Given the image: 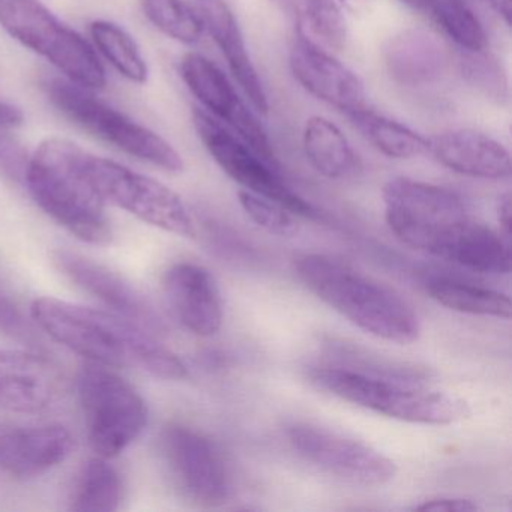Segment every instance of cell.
Returning <instances> with one entry per match:
<instances>
[{
  "label": "cell",
  "mask_w": 512,
  "mask_h": 512,
  "mask_svg": "<svg viewBox=\"0 0 512 512\" xmlns=\"http://www.w3.org/2000/svg\"><path fill=\"white\" fill-rule=\"evenodd\" d=\"M382 197L386 224L407 247L481 274L511 271L509 241L473 217L454 191L394 178Z\"/></svg>",
  "instance_id": "6da1fadb"
},
{
  "label": "cell",
  "mask_w": 512,
  "mask_h": 512,
  "mask_svg": "<svg viewBox=\"0 0 512 512\" xmlns=\"http://www.w3.org/2000/svg\"><path fill=\"white\" fill-rule=\"evenodd\" d=\"M29 314L41 332L94 364L139 368L164 380L188 376L187 365L155 334L113 311L44 296Z\"/></svg>",
  "instance_id": "7a4b0ae2"
},
{
  "label": "cell",
  "mask_w": 512,
  "mask_h": 512,
  "mask_svg": "<svg viewBox=\"0 0 512 512\" xmlns=\"http://www.w3.org/2000/svg\"><path fill=\"white\" fill-rule=\"evenodd\" d=\"M295 271L314 296L367 334L403 346L418 340V314L391 287L325 254L299 257Z\"/></svg>",
  "instance_id": "3957f363"
},
{
  "label": "cell",
  "mask_w": 512,
  "mask_h": 512,
  "mask_svg": "<svg viewBox=\"0 0 512 512\" xmlns=\"http://www.w3.org/2000/svg\"><path fill=\"white\" fill-rule=\"evenodd\" d=\"M91 154L70 140H44L31 157L25 187L32 199L77 239L92 245L112 241L103 196L89 172Z\"/></svg>",
  "instance_id": "277c9868"
},
{
  "label": "cell",
  "mask_w": 512,
  "mask_h": 512,
  "mask_svg": "<svg viewBox=\"0 0 512 512\" xmlns=\"http://www.w3.org/2000/svg\"><path fill=\"white\" fill-rule=\"evenodd\" d=\"M308 379L320 391L398 421L449 425L470 415L466 401L427 382L373 376L341 365L311 368Z\"/></svg>",
  "instance_id": "5b68a950"
},
{
  "label": "cell",
  "mask_w": 512,
  "mask_h": 512,
  "mask_svg": "<svg viewBox=\"0 0 512 512\" xmlns=\"http://www.w3.org/2000/svg\"><path fill=\"white\" fill-rule=\"evenodd\" d=\"M0 25L14 40L55 65L70 82L91 91L106 86V70L91 44L40 0H0Z\"/></svg>",
  "instance_id": "8992f818"
},
{
  "label": "cell",
  "mask_w": 512,
  "mask_h": 512,
  "mask_svg": "<svg viewBox=\"0 0 512 512\" xmlns=\"http://www.w3.org/2000/svg\"><path fill=\"white\" fill-rule=\"evenodd\" d=\"M46 89L53 106L92 136L166 172H184V160L167 140L98 100L91 89L67 79L49 80Z\"/></svg>",
  "instance_id": "52a82bcc"
},
{
  "label": "cell",
  "mask_w": 512,
  "mask_h": 512,
  "mask_svg": "<svg viewBox=\"0 0 512 512\" xmlns=\"http://www.w3.org/2000/svg\"><path fill=\"white\" fill-rule=\"evenodd\" d=\"M77 392L88 424L89 445L97 457L121 455L146 425V401L124 377L106 365L89 362L77 377Z\"/></svg>",
  "instance_id": "ba28073f"
},
{
  "label": "cell",
  "mask_w": 512,
  "mask_h": 512,
  "mask_svg": "<svg viewBox=\"0 0 512 512\" xmlns=\"http://www.w3.org/2000/svg\"><path fill=\"white\" fill-rule=\"evenodd\" d=\"M170 482L193 505L217 508L232 497L230 469L220 446L196 428L170 424L160 436Z\"/></svg>",
  "instance_id": "9c48e42d"
},
{
  "label": "cell",
  "mask_w": 512,
  "mask_h": 512,
  "mask_svg": "<svg viewBox=\"0 0 512 512\" xmlns=\"http://www.w3.org/2000/svg\"><path fill=\"white\" fill-rule=\"evenodd\" d=\"M89 172L104 202L164 232L196 238V223L187 205L166 185L95 155L89 157Z\"/></svg>",
  "instance_id": "30bf717a"
},
{
  "label": "cell",
  "mask_w": 512,
  "mask_h": 512,
  "mask_svg": "<svg viewBox=\"0 0 512 512\" xmlns=\"http://www.w3.org/2000/svg\"><path fill=\"white\" fill-rule=\"evenodd\" d=\"M197 136L215 163L244 190L274 200L301 217L316 218L317 211L281 178L277 167L260 157L238 134L202 109L193 110Z\"/></svg>",
  "instance_id": "8fae6325"
},
{
  "label": "cell",
  "mask_w": 512,
  "mask_h": 512,
  "mask_svg": "<svg viewBox=\"0 0 512 512\" xmlns=\"http://www.w3.org/2000/svg\"><path fill=\"white\" fill-rule=\"evenodd\" d=\"M293 451L325 475L361 487H382L397 466L379 449L322 425L299 422L289 428Z\"/></svg>",
  "instance_id": "7c38bea8"
},
{
  "label": "cell",
  "mask_w": 512,
  "mask_h": 512,
  "mask_svg": "<svg viewBox=\"0 0 512 512\" xmlns=\"http://www.w3.org/2000/svg\"><path fill=\"white\" fill-rule=\"evenodd\" d=\"M181 76L209 115L238 134L260 157L280 169L268 134L214 62L199 53H188L181 62Z\"/></svg>",
  "instance_id": "4fadbf2b"
},
{
  "label": "cell",
  "mask_w": 512,
  "mask_h": 512,
  "mask_svg": "<svg viewBox=\"0 0 512 512\" xmlns=\"http://www.w3.org/2000/svg\"><path fill=\"white\" fill-rule=\"evenodd\" d=\"M52 263L74 286L106 305L113 313L139 323L152 334H163L166 326L160 314L124 275L67 248H56L52 253Z\"/></svg>",
  "instance_id": "5bb4252c"
},
{
  "label": "cell",
  "mask_w": 512,
  "mask_h": 512,
  "mask_svg": "<svg viewBox=\"0 0 512 512\" xmlns=\"http://www.w3.org/2000/svg\"><path fill=\"white\" fill-rule=\"evenodd\" d=\"M67 391V379L46 355L28 350L0 349V409L40 413Z\"/></svg>",
  "instance_id": "9a60e30c"
},
{
  "label": "cell",
  "mask_w": 512,
  "mask_h": 512,
  "mask_svg": "<svg viewBox=\"0 0 512 512\" xmlns=\"http://www.w3.org/2000/svg\"><path fill=\"white\" fill-rule=\"evenodd\" d=\"M289 64L296 82L308 94L344 115L367 106L362 80L329 50L298 32L290 46Z\"/></svg>",
  "instance_id": "2e32d148"
},
{
  "label": "cell",
  "mask_w": 512,
  "mask_h": 512,
  "mask_svg": "<svg viewBox=\"0 0 512 512\" xmlns=\"http://www.w3.org/2000/svg\"><path fill=\"white\" fill-rule=\"evenodd\" d=\"M74 439L59 424H0V470L13 478L44 475L70 457Z\"/></svg>",
  "instance_id": "e0dca14e"
},
{
  "label": "cell",
  "mask_w": 512,
  "mask_h": 512,
  "mask_svg": "<svg viewBox=\"0 0 512 512\" xmlns=\"http://www.w3.org/2000/svg\"><path fill=\"white\" fill-rule=\"evenodd\" d=\"M164 293L176 319L199 337H212L223 326L224 308L214 275L196 263H175L163 278Z\"/></svg>",
  "instance_id": "ac0fdd59"
},
{
  "label": "cell",
  "mask_w": 512,
  "mask_h": 512,
  "mask_svg": "<svg viewBox=\"0 0 512 512\" xmlns=\"http://www.w3.org/2000/svg\"><path fill=\"white\" fill-rule=\"evenodd\" d=\"M443 167L470 178L500 181L511 176L508 149L487 134L449 130L428 139V151Z\"/></svg>",
  "instance_id": "d6986e66"
},
{
  "label": "cell",
  "mask_w": 512,
  "mask_h": 512,
  "mask_svg": "<svg viewBox=\"0 0 512 512\" xmlns=\"http://www.w3.org/2000/svg\"><path fill=\"white\" fill-rule=\"evenodd\" d=\"M196 10L205 31L223 53L230 73L250 100L251 106L262 115H268V95L248 55L244 35L229 5L224 0H196Z\"/></svg>",
  "instance_id": "ffe728a7"
},
{
  "label": "cell",
  "mask_w": 512,
  "mask_h": 512,
  "mask_svg": "<svg viewBox=\"0 0 512 512\" xmlns=\"http://www.w3.org/2000/svg\"><path fill=\"white\" fill-rule=\"evenodd\" d=\"M383 59L389 77L404 88L439 82L448 65L442 43L422 28L404 29L394 35L386 43Z\"/></svg>",
  "instance_id": "44dd1931"
},
{
  "label": "cell",
  "mask_w": 512,
  "mask_h": 512,
  "mask_svg": "<svg viewBox=\"0 0 512 512\" xmlns=\"http://www.w3.org/2000/svg\"><path fill=\"white\" fill-rule=\"evenodd\" d=\"M302 145L317 173L334 181L352 179L361 172V161L343 131L323 116L305 122Z\"/></svg>",
  "instance_id": "7402d4cb"
},
{
  "label": "cell",
  "mask_w": 512,
  "mask_h": 512,
  "mask_svg": "<svg viewBox=\"0 0 512 512\" xmlns=\"http://www.w3.org/2000/svg\"><path fill=\"white\" fill-rule=\"evenodd\" d=\"M428 295L443 307L472 316L511 317V299L505 293L449 277H433L425 284Z\"/></svg>",
  "instance_id": "603a6c76"
},
{
  "label": "cell",
  "mask_w": 512,
  "mask_h": 512,
  "mask_svg": "<svg viewBox=\"0 0 512 512\" xmlns=\"http://www.w3.org/2000/svg\"><path fill=\"white\" fill-rule=\"evenodd\" d=\"M295 20L296 32L317 46L340 52L346 46L347 28L338 0H277Z\"/></svg>",
  "instance_id": "cb8c5ba5"
},
{
  "label": "cell",
  "mask_w": 512,
  "mask_h": 512,
  "mask_svg": "<svg viewBox=\"0 0 512 512\" xmlns=\"http://www.w3.org/2000/svg\"><path fill=\"white\" fill-rule=\"evenodd\" d=\"M347 118L365 140L386 157L409 160L428 151V139L412 128L374 112L368 106L350 113Z\"/></svg>",
  "instance_id": "d4e9b609"
},
{
  "label": "cell",
  "mask_w": 512,
  "mask_h": 512,
  "mask_svg": "<svg viewBox=\"0 0 512 512\" xmlns=\"http://www.w3.org/2000/svg\"><path fill=\"white\" fill-rule=\"evenodd\" d=\"M124 500V482L107 458H91L80 470L70 499L76 512H115Z\"/></svg>",
  "instance_id": "484cf974"
},
{
  "label": "cell",
  "mask_w": 512,
  "mask_h": 512,
  "mask_svg": "<svg viewBox=\"0 0 512 512\" xmlns=\"http://www.w3.org/2000/svg\"><path fill=\"white\" fill-rule=\"evenodd\" d=\"M92 40L101 55L125 77L134 83H145L148 65L130 34L115 23L98 22L91 26Z\"/></svg>",
  "instance_id": "4316f807"
},
{
  "label": "cell",
  "mask_w": 512,
  "mask_h": 512,
  "mask_svg": "<svg viewBox=\"0 0 512 512\" xmlns=\"http://www.w3.org/2000/svg\"><path fill=\"white\" fill-rule=\"evenodd\" d=\"M427 10L463 52H484L487 35L467 0H428Z\"/></svg>",
  "instance_id": "83f0119b"
},
{
  "label": "cell",
  "mask_w": 512,
  "mask_h": 512,
  "mask_svg": "<svg viewBox=\"0 0 512 512\" xmlns=\"http://www.w3.org/2000/svg\"><path fill=\"white\" fill-rule=\"evenodd\" d=\"M146 19L167 37L184 44H197L205 26L196 8L184 0H142Z\"/></svg>",
  "instance_id": "f1b7e54d"
},
{
  "label": "cell",
  "mask_w": 512,
  "mask_h": 512,
  "mask_svg": "<svg viewBox=\"0 0 512 512\" xmlns=\"http://www.w3.org/2000/svg\"><path fill=\"white\" fill-rule=\"evenodd\" d=\"M239 203L245 214L266 232L277 236H295L298 224L293 220V214L274 200L266 199L251 191H239Z\"/></svg>",
  "instance_id": "f546056e"
},
{
  "label": "cell",
  "mask_w": 512,
  "mask_h": 512,
  "mask_svg": "<svg viewBox=\"0 0 512 512\" xmlns=\"http://www.w3.org/2000/svg\"><path fill=\"white\" fill-rule=\"evenodd\" d=\"M41 329L35 325L31 316H26L16 296L0 280V334L7 335L34 349H41L43 337Z\"/></svg>",
  "instance_id": "4dcf8cb0"
},
{
  "label": "cell",
  "mask_w": 512,
  "mask_h": 512,
  "mask_svg": "<svg viewBox=\"0 0 512 512\" xmlns=\"http://www.w3.org/2000/svg\"><path fill=\"white\" fill-rule=\"evenodd\" d=\"M463 74L470 83L488 97L503 98L506 91L502 68L484 52H466L461 59Z\"/></svg>",
  "instance_id": "1f68e13d"
},
{
  "label": "cell",
  "mask_w": 512,
  "mask_h": 512,
  "mask_svg": "<svg viewBox=\"0 0 512 512\" xmlns=\"http://www.w3.org/2000/svg\"><path fill=\"white\" fill-rule=\"evenodd\" d=\"M31 155L10 131H0V175L14 184L25 185Z\"/></svg>",
  "instance_id": "d6a6232c"
},
{
  "label": "cell",
  "mask_w": 512,
  "mask_h": 512,
  "mask_svg": "<svg viewBox=\"0 0 512 512\" xmlns=\"http://www.w3.org/2000/svg\"><path fill=\"white\" fill-rule=\"evenodd\" d=\"M479 506L473 500L464 497H430L413 506L412 511L433 512H472L478 511Z\"/></svg>",
  "instance_id": "836d02e7"
},
{
  "label": "cell",
  "mask_w": 512,
  "mask_h": 512,
  "mask_svg": "<svg viewBox=\"0 0 512 512\" xmlns=\"http://www.w3.org/2000/svg\"><path fill=\"white\" fill-rule=\"evenodd\" d=\"M25 122V115L14 104L0 101V131H11Z\"/></svg>",
  "instance_id": "e575fe53"
},
{
  "label": "cell",
  "mask_w": 512,
  "mask_h": 512,
  "mask_svg": "<svg viewBox=\"0 0 512 512\" xmlns=\"http://www.w3.org/2000/svg\"><path fill=\"white\" fill-rule=\"evenodd\" d=\"M511 215V196L505 194V196L500 197L499 205H497V220H499L500 227L505 233L506 241H509V235H511Z\"/></svg>",
  "instance_id": "d590c367"
},
{
  "label": "cell",
  "mask_w": 512,
  "mask_h": 512,
  "mask_svg": "<svg viewBox=\"0 0 512 512\" xmlns=\"http://www.w3.org/2000/svg\"><path fill=\"white\" fill-rule=\"evenodd\" d=\"M493 10L499 19L505 23L506 28H511V0H482Z\"/></svg>",
  "instance_id": "8d00e7d4"
},
{
  "label": "cell",
  "mask_w": 512,
  "mask_h": 512,
  "mask_svg": "<svg viewBox=\"0 0 512 512\" xmlns=\"http://www.w3.org/2000/svg\"><path fill=\"white\" fill-rule=\"evenodd\" d=\"M407 7L412 8L416 11L427 10L428 0H401Z\"/></svg>",
  "instance_id": "74e56055"
},
{
  "label": "cell",
  "mask_w": 512,
  "mask_h": 512,
  "mask_svg": "<svg viewBox=\"0 0 512 512\" xmlns=\"http://www.w3.org/2000/svg\"><path fill=\"white\" fill-rule=\"evenodd\" d=\"M340 4L346 5L349 10H356L362 4V0H340Z\"/></svg>",
  "instance_id": "f35d334b"
}]
</instances>
